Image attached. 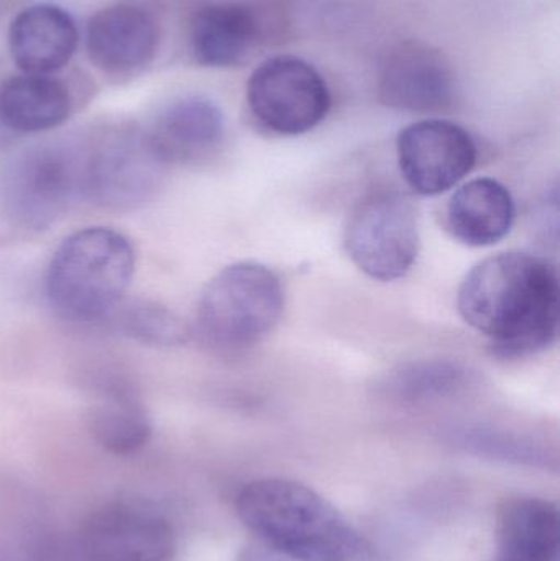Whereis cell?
<instances>
[{"instance_id":"6da1fadb","label":"cell","mask_w":560,"mask_h":561,"mask_svg":"<svg viewBox=\"0 0 560 561\" xmlns=\"http://www.w3.org/2000/svg\"><path fill=\"white\" fill-rule=\"evenodd\" d=\"M559 294L558 272L548 260L506 252L473 266L460 284L457 307L496 355L523 358L558 336Z\"/></svg>"},{"instance_id":"7a4b0ae2","label":"cell","mask_w":560,"mask_h":561,"mask_svg":"<svg viewBox=\"0 0 560 561\" xmlns=\"http://www.w3.org/2000/svg\"><path fill=\"white\" fill-rule=\"evenodd\" d=\"M237 514L283 561H351L361 549L357 534L338 510L295 481H253L240 491Z\"/></svg>"},{"instance_id":"3957f363","label":"cell","mask_w":560,"mask_h":561,"mask_svg":"<svg viewBox=\"0 0 560 561\" xmlns=\"http://www.w3.org/2000/svg\"><path fill=\"white\" fill-rule=\"evenodd\" d=\"M137 256L124 233L88 227L66 237L46 272L45 290L53 309L72 322L111 316L134 278Z\"/></svg>"},{"instance_id":"277c9868","label":"cell","mask_w":560,"mask_h":561,"mask_svg":"<svg viewBox=\"0 0 560 561\" xmlns=\"http://www.w3.org/2000/svg\"><path fill=\"white\" fill-rule=\"evenodd\" d=\"M283 309L285 290L275 272L260 263H233L204 287L194 329L207 348L233 355L266 339Z\"/></svg>"},{"instance_id":"5b68a950","label":"cell","mask_w":560,"mask_h":561,"mask_svg":"<svg viewBox=\"0 0 560 561\" xmlns=\"http://www.w3.org/2000/svg\"><path fill=\"white\" fill-rule=\"evenodd\" d=\"M82 199V144L58 141L26 148L0 173V209L16 229H48Z\"/></svg>"},{"instance_id":"8992f818","label":"cell","mask_w":560,"mask_h":561,"mask_svg":"<svg viewBox=\"0 0 560 561\" xmlns=\"http://www.w3.org/2000/svg\"><path fill=\"white\" fill-rule=\"evenodd\" d=\"M344 240L365 275L384 283L403 278L420 253L416 209L397 191H374L355 204Z\"/></svg>"},{"instance_id":"52a82bcc","label":"cell","mask_w":560,"mask_h":561,"mask_svg":"<svg viewBox=\"0 0 560 561\" xmlns=\"http://www.w3.org/2000/svg\"><path fill=\"white\" fill-rule=\"evenodd\" d=\"M247 104L255 121L283 137H298L318 127L331 111L332 99L321 72L298 56L279 55L263 61L250 76Z\"/></svg>"},{"instance_id":"ba28073f","label":"cell","mask_w":560,"mask_h":561,"mask_svg":"<svg viewBox=\"0 0 560 561\" xmlns=\"http://www.w3.org/2000/svg\"><path fill=\"white\" fill-rule=\"evenodd\" d=\"M84 199L108 210L140 209L163 186L167 164L147 134H107L82 144Z\"/></svg>"},{"instance_id":"9c48e42d","label":"cell","mask_w":560,"mask_h":561,"mask_svg":"<svg viewBox=\"0 0 560 561\" xmlns=\"http://www.w3.org/2000/svg\"><path fill=\"white\" fill-rule=\"evenodd\" d=\"M397 153L404 181L421 196H439L453 190L477 163L472 135L443 118H427L403 128Z\"/></svg>"},{"instance_id":"30bf717a","label":"cell","mask_w":560,"mask_h":561,"mask_svg":"<svg viewBox=\"0 0 560 561\" xmlns=\"http://www.w3.org/2000/svg\"><path fill=\"white\" fill-rule=\"evenodd\" d=\"M176 546L170 520L141 504H112L92 514L81 534L82 561H168Z\"/></svg>"},{"instance_id":"8fae6325","label":"cell","mask_w":560,"mask_h":561,"mask_svg":"<svg viewBox=\"0 0 560 561\" xmlns=\"http://www.w3.org/2000/svg\"><path fill=\"white\" fill-rule=\"evenodd\" d=\"M457 78L446 53L424 42L400 43L381 68L378 98L395 111L431 114L453 107Z\"/></svg>"},{"instance_id":"7c38bea8","label":"cell","mask_w":560,"mask_h":561,"mask_svg":"<svg viewBox=\"0 0 560 561\" xmlns=\"http://www.w3.org/2000/svg\"><path fill=\"white\" fill-rule=\"evenodd\" d=\"M160 45L157 20L138 5L115 3L98 10L85 26V49L92 65L112 76L147 68Z\"/></svg>"},{"instance_id":"4fadbf2b","label":"cell","mask_w":560,"mask_h":561,"mask_svg":"<svg viewBox=\"0 0 560 561\" xmlns=\"http://www.w3.org/2000/svg\"><path fill=\"white\" fill-rule=\"evenodd\" d=\"M147 137L167 167L197 163L219 150L226 118L209 99H178L158 115Z\"/></svg>"},{"instance_id":"5bb4252c","label":"cell","mask_w":560,"mask_h":561,"mask_svg":"<svg viewBox=\"0 0 560 561\" xmlns=\"http://www.w3.org/2000/svg\"><path fill=\"white\" fill-rule=\"evenodd\" d=\"M78 43L75 19L53 3L28 7L10 23V55L26 75H55L71 61Z\"/></svg>"},{"instance_id":"9a60e30c","label":"cell","mask_w":560,"mask_h":561,"mask_svg":"<svg viewBox=\"0 0 560 561\" xmlns=\"http://www.w3.org/2000/svg\"><path fill=\"white\" fill-rule=\"evenodd\" d=\"M259 35V16L252 7L209 3L197 10L191 23V53L206 68H230L245 61Z\"/></svg>"},{"instance_id":"2e32d148","label":"cell","mask_w":560,"mask_h":561,"mask_svg":"<svg viewBox=\"0 0 560 561\" xmlns=\"http://www.w3.org/2000/svg\"><path fill=\"white\" fill-rule=\"evenodd\" d=\"M512 193L493 178L460 186L447 204V227L454 239L469 247H490L505 239L515 222Z\"/></svg>"},{"instance_id":"e0dca14e","label":"cell","mask_w":560,"mask_h":561,"mask_svg":"<svg viewBox=\"0 0 560 561\" xmlns=\"http://www.w3.org/2000/svg\"><path fill=\"white\" fill-rule=\"evenodd\" d=\"M72 95L53 75L12 76L0 85V122L19 134H42L68 121Z\"/></svg>"},{"instance_id":"ac0fdd59","label":"cell","mask_w":560,"mask_h":561,"mask_svg":"<svg viewBox=\"0 0 560 561\" xmlns=\"http://www.w3.org/2000/svg\"><path fill=\"white\" fill-rule=\"evenodd\" d=\"M559 511L538 497L506 504L500 514L496 561H559Z\"/></svg>"},{"instance_id":"d6986e66","label":"cell","mask_w":560,"mask_h":561,"mask_svg":"<svg viewBox=\"0 0 560 561\" xmlns=\"http://www.w3.org/2000/svg\"><path fill=\"white\" fill-rule=\"evenodd\" d=\"M89 431L104 450L117 457L138 454L151 438L147 409L130 392L107 388L89 409Z\"/></svg>"},{"instance_id":"ffe728a7","label":"cell","mask_w":560,"mask_h":561,"mask_svg":"<svg viewBox=\"0 0 560 561\" xmlns=\"http://www.w3.org/2000/svg\"><path fill=\"white\" fill-rule=\"evenodd\" d=\"M108 317L114 319L118 332L144 345L176 346L187 339L180 317L153 300H122Z\"/></svg>"},{"instance_id":"44dd1931","label":"cell","mask_w":560,"mask_h":561,"mask_svg":"<svg viewBox=\"0 0 560 561\" xmlns=\"http://www.w3.org/2000/svg\"><path fill=\"white\" fill-rule=\"evenodd\" d=\"M466 371L447 362H420L401 366L385 382L388 392L404 402L444 398L462 388Z\"/></svg>"}]
</instances>
